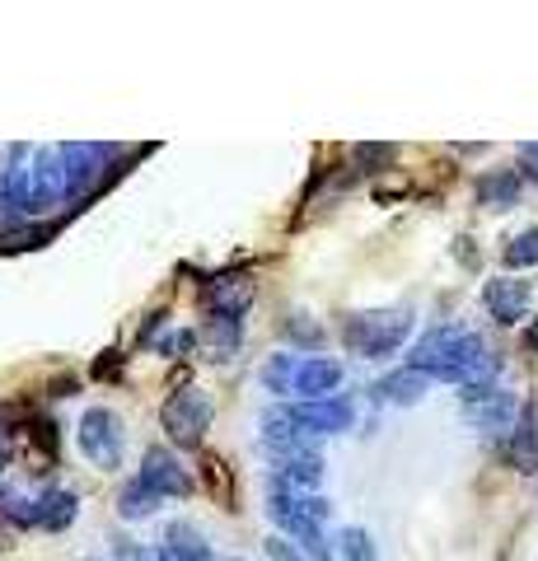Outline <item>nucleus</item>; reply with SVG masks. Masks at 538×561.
<instances>
[{
  "label": "nucleus",
  "mask_w": 538,
  "mask_h": 561,
  "mask_svg": "<svg viewBox=\"0 0 538 561\" xmlns=\"http://www.w3.org/2000/svg\"><path fill=\"white\" fill-rule=\"evenodd\" d=\"M408 328H412V313L408 309H389V313H352L346 319V346L356 351V356H389V351H398V342L408 337Z\"/></svg>",
  "instance_id": "1"
},
{
  "label": "nucleus",
  "mask_w": 538,
  "mask_h": 561,
  "mask_svg": "<svg viewBox=\"0 0 538 561\" xmlns=\"http://www.w3.org/2000/svg\"><path fill=\"white\" fill-rule=\"evenodd\" d=\"M206 426H211V402H206L197 389H183V393H173L164 402V431H169V440L179 449L202 445Z\"/></svg>",
  "instance_id": "2"
},
{
  "label": "nucleus",
  "mask_w": 538,
  "mask_h": 561,
  "mask_svg": "<svg viewBox=\"0 0 538 561\" xmlns=\"http://www.w3.org/2000/svg\"><path fill=\"white\" fill-rule=\"evenodd\" d=\"M123 445H127L123 421H117L108 408L84 412V421H80V449L90 454L94 463H103V468H117V463H123Z\"/></svg>",
  "instance_id": "3"
},
{
  "label": "nucleus",
  "mask_w": 538,
  "mask_h": 561,
  "mask_svg": "<svg viewBox=\"0 0 538 561\" xmlns=\"http://www.w3.org/2000/svg\"><path fill=\"white\" fill-rule=\"evenodd\" d=\"M529 280H515V276H496L482 286V305H488V313L496 323H519L529 309Z\"/></svg>",
  "instance_id": "4"
},
{
  "label": "nucleus",
  "mask_w": 538,
  "mask_h": 561,
  "mask_svg": "<svg viewBox=\"0 0 538 561\" xmlns=\"http://www.w3.org/2000/svg\"><path fill=\"white\" fill-rule=\"evenodd\" d=\"M506 459L519 472H538V398H529L525 408H519L511 440H506Z\"/></svg>",
  "instance_id": "5"
},
{
  "label": "nucleus",
  "mask_w": 538,
  "mask_h": 561,
  "mask_svg": "<svg viewBox=\"0 0 538 561\" xmlns=\"http://www.w3.org/2000/svg\"><path fill=\"white\" fill-rule=\"evenodd\" d=\"M342 383V365L337 360H300V370H295V393L305 402H319V398H333V389Z\"/></svg>",
  "instance_id": "6"
},
{
  "label": "nucleus",
  "mask_w": 538,
  "mask_h": 561,
  "mask_svg": "<svg viewBox=\"0 0 538 561\" xmlns=\"http://www.w3.org/2000/svg\"><path fill=\"white\" fill-rule=\"evenodd\" d=\"M141 482H146L150 491H160V496H179V491H193V478H187V472L173 463L164 449H150V454H146Z\"/></svg>",
  "instance_id": "7"
},
{
  "label": "nucleus",
  "mask_w": 538,
  "mask_h": 561,
  "mask_svg": "<svg viewBox=\"0 0 538 561\" xmlns=\"http://www.w3.org/2000/svg\"><path fill=\"white\" fill-rule=\"evenodd\" d=\"M519 183H525V173L519 169H492L478 179V202L492 206V210H506L519 202Z\"/></svg>",
  "instance_id": "8"
},
{
  "label": "nucleus",
  "mask_w": 538,
  "mask_h": 561,
  "mask_svg": "<svg viewBox=\"0 0 538 561\" xmlns=\"http://www.w3.org/2000/svg\"><path fill=\"white\" fill-rule=\"evenodd\" d=\"M164 542H169V557H173V561H211L206 542H202L193 529H187V524H173Z\"/></svg>",
  "instance_id": "9"
},
{
  "label": "nucleus",
  "mask_w": 538,
  "mask_h": 561,
  "mask_svg": "<svg viewBox=\"0 0 538 561\" xmlns=\"http://www.w3.org/2000/svg\"><path fill=\"white\" fill-rule=\"evenodd\" d=\"M379 393H385L389 402H416L426 393V375H416V370H398L389 375L385 383H379Z\"/></svg>",
  "instance_id": "10"
},
{
  "label": "nucleus",
  "mask_w": 538,
  "mask_h": 561,
  "mask_svg": "<svg viewBox=\"0 0 538 561\" xmlns=\"http://www.w3.org/2000/svg\"><path fill=\"white\" fill-rule=\"evenodd\" d=\"M506 267H538V225L519 230V234L506 243Z\"/></svg>",
  "instance_id": "11"
},
{
  "label": "nucleus",
  "mask_w": 538,
  "mask_h": 561,
  "mask_svg": "<svg viewBox=\"0 0 538 561\" xmlns=\"http://www.w3.org/2000/svg\"><path fill=\"white\" fill-rule=\"evenodd\" d=\"M154 501H160V491H150L141 478H136V482L123 491V515H127V519H141V515L154 511Z\"/></svg>",
  "instance_id": "12"
},
{
  "label": "nucleus",
  "mask_w": 538,
  "mask_h": 561,
  "mask_svg": "<svg viewBox=\"0 0 538 561\" xmlns=\"http://www.w3.org/2000/svg\"><path fill=\"white\" fill-rule=\"evenodd\" d=\"M342 548H346V557H352V561H379V552H375V542H370L366 529H342Z\"/></svg>",
  "instance_id": "13"
},
{
  "label": "nucleus",
  "mask_w": 538,
  "mask_h": 561,
  "mask_svg": "<svg viewBox=\"0 0 538 561\" xmlns=\"http://www.w3.org/2000/svg\"><path fill=\"white\" fill-rule=\"evenodd\" d=\"M267 552H272L276 561H300V552H295L286 538H267Z\"/></svg>",
  "instance_id": "14"
},
{
  "label": "nucleus",
  "mask_w": 538,
  "mask_h": 561,
  "mask_svg": "<svg viewBox=\"0 0 538 561\" xmlns=\"http://www.w3.org/2000/svg\"><path fill=\"white\" fill-rule=\"evenodd\" d=\"M519 164H525V173H529V179H538V140H534V146H525V150H519Z\"/></svg>",
  "instance_id": "15"
},
{
  "label": "nucleus",
  "mask_w": 538,
  "mask_h": 561,
  "mask_svg": "<svg viewBox=\"0 0 538 561\" xmlns=\"http://www.w3.org/2000/svg\"><path fill=\"white\" fill-rule=\"evenodd\" d=\"M525 346H529V351H538V319L525 328Z\"/></svg>",
  "instance_id": "16"
},
{
  "label": "nucleus",
  "mask_w": 538,
  "mask_h": 561,
  "mask_svg": "<svg viewBox=\"0 0 538 561\" xmlns=\"http://www.w3.org/2000/svg\"><path fill=\"white\" fill-rule=\"evenodd\" d=\"M10 463V449H5V440H0V468H5Z\"/></svg>",
  "instance_id": "17"
}]
</instances>
